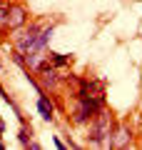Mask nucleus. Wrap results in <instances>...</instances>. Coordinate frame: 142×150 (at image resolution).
I'll return each mask as SVG.
<instances>
[{"mask_svg": "<svg viewBox=\"0 0 142 150\" xmlns=\"http://www.w3.org/2000/svg\"><path fill=\"white\" fill-rule=\"evenodd\" d=\"M0 150H5V145H3V143H0Z\"/></svg>", "mask_w": 142, "mask_h": 150, "instance_id": "nucleus-10", "label": "nucleus"}, {"mask_svg": "<svg viewBox=\"0 0 142 150\" xmlns=\"http://www.w3.org/2000/svg\"><path fill=\"white\" fill-rule=\"evenodd\" d=\"M0 65H3V60H0Z\"/></svg>", "mask_w": 142, "mask_h": 150, "instance_id": "nucleus-11", "label": "nucleus"}, {"mask_svg": "<svg viewBox=\"0 0 142 150\" xmlns=\"http://www.w3.org/2000/svg\"><path fill=\"white\" fill-rule=\"evenodd\" d=\"M18 138H20V143L27 148V143H30V138H32V128H27V123H22V128H20V133H18Z\"/></svg>", "mask_w": 142, "mask_h": 150, "instance_id": "nucleus-7", "label": "nucleus"}, {"mask_svg": "<svg viewBox=\"0 0 142 150\" xmlns=\"http://www.w3.org/2000/svg\"><path fill=\"white\" fill-rule=\"evenodd\" d=\"M5 15H8V3H3V0H0V25L5 23Z\"/></svg>", "mask_w": 142, "mask_h": 150, "instance_id": "nucleus-8", "label": "nucleus"}, {"mask_svg": "<svg viewBox=\"0 0 142 150\" xmlns=\"http://www.w3.org/2000/svg\"><path fill=\"white\" fill-rule=\"evenodd\" d=\"M37 112L42 115V120H50L55 118V108H53V103H50V98H47V93H42L40 98H37Z\"/></svg>", "mask_w": 142, "mask_h": 150, "instance_id": "nucleus-5", "label": "nucleus"}, {"mask_svg": "<svg viewBox=\"0 0 142 150\" xmlns=\"http://www.w3.org/2000/svg\"><path fill=\"white\" fill-rule=\"evenodd\" d=\"M75 100H77V105L72 110V123L75 125H85L100 108H105V95H80Z\"/></svg>", "mask_w": 142, "mask_h": 150, "instance_id": "nucleus-2", "label": "nucleus"}, {"mask_svg": "<svg viewBox=\"0 0 142 150\" xmlns=\"http://www.w3.org/2000/svg\"><path fill=\"white\" fill-rule=\"evenodd\" d=\"M47 60H50V65H55V68H65V65L72 63V55H63V53H47Z\"/></svg>", "mask_w": 142, "mask_h": 150, "instance_id": "nucleus-6", "label": "nucleus"}, {"mask_svg": "<svg viewBox=\"0 0 142 150\" xmlns=\"http://www.w3.org/2000/svg\"><path fill=\"white\" fill-rule=\"evenodd\" d=\"M87 140L97 148H110V135L115 130V118L107 108H100L92 118L87 120Z\"/></svg>", "mask_w": 142, "mask_h": 150, "instance_id": "nucleus-1", "label": "nucleus"}, {"mask_svg": "<svg viewBox=\"0 0 142 150\" xmlns=\"http://www.w3.org/2000/svg\"><path fill=\"white\" fill-rule=\"evenodd\" d=\"M27 148H32V150H40V143H37V140H32V138H30V143H27Z\"/></svg>", "mask_w": 142, "mask_h": 150, "instance_id": "nucleus-9", "label": "nucleus"}, {"mask_svg": "<svg viewBox=\"0 0 142 150\" xmlns=\"http://www.w3.org/2000/svg\"><path fill=\"white\" fill-rule=\"evenodd\" d=\"M27 23V10L22 5H8V15H5V30H18V28H22Z\"/></svg>", "mask_w": 142, "mask_h": 150, "instance_id": "nucleus-3", "label": "nucleus"}, {"mask_svg": "<svg viewBox=\"0 0 142 150\" xmlns=\"http://www.w3.org/2000/svg\"><path fill=\"white\" fill-rule=\"evenodd\" d=\"M130 143H132V130L127 125H117L110 135V148L122 150V148H130Z\"/></svg>", "mask_w": 142, "mask_h": 150, "instance_id": "nucleus-4", "label": "nucleus"}]
</instances>
